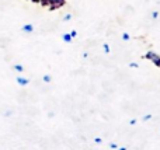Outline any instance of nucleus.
<instances>
[{
    "label": "nucleus",
    "instance_id": "nucleus-1",
    "mask_svg": "<svg viewBox=\"0 0 160 150\" xmlns=\"http://www.w3.org/2000/svg\"><path fill=\"white\" fill-rule=\"evenodd\" d=\"M42 6H48L49 10H56L59 7H63L66 0H39Z\"/></svg>",
    "mask_w": 160,
    "mask_h": 150
},
{
    "label": "nucleus",
    "instance_id": "nucleus-2",
    "mask_svg": "<svg viewBox=\"0 0 160 150\" xmlns=\"http://www.w3.org/2000/svg\"><path fill=\"white\" fill-rule=\"evenodd\" d=\"M145 59H148V60H152L153 63L156 65V66L160 67V56L158 55V53L149 51V52H146V55H145Z\"/></svg>",
    "mask_w": 160,
    "mask_h": 150
},
{
    "label": "nucleus",
    "instance_id": "nucleus-3",
    "mask_svg": "<svg viewBox=\"0 0 160 150\" xmlns=\"http://www.w3.org/2000/svg\"><path fill=\"white\" fill-rule=\"evenodd\" d=\"M17 83H18L20 86H27V84L30 83V80H28V79H25V77L18 76V77H17Z\"/></svg>",
    "mask_w": 160,
    "mask_h": 150
},
{
    "label": "nucleus",
    "instance_id": "nucleus-4",
    "mask_svg": "<svg viewBox=\"0 0 160 150\" xmlns=\"http://www.w3.org/2000/svg\"><path fill=\"white\" fill-rule=\"evenodd\" d=\"M24 32H32L34 31V25L32 24H25V25H22V28H21Z\"/></svg>",
    "mask_w": 160,
    "mask_h": 150
},
{
    "label": "nucleus",
    "instance_id": "nucleus-5",
    "mask_svg": "<svg viewBox=\"0 0 160 150\" xmlns=\"http://www.w3.org/2000/svg\"><path fill=\"white\" fill-rule=\"evenodd\" d=\"M62 39H63L65 42H68V44H69V42H72V35H70V34H63V35H62Z\"/></svg>",
    "mask_w": 160,
    "mask_h": 150
},
{
    "label": "nucleus",
    "instance_id": "nucleus-6",
    "mask_svg": "<svg viewBox=\"0 0 160 150\" xmlns=\"http://www.w3.org/2000/svg\"><path fill=\"white\" fill-rule=\"evenodd\" d=\"M14 70L18 72V73H21V72H24V67H22L21 65H14Z\"/></svg>",
    "mask_w": 160,
    "mask_h": 150
},
{
    "label": "nucleus",
    "instance_id": "nucleus-7",
    "mask_svg": "<svg viewBox=\"0 0 160 150\" xmlns=\"http://www.w3.org/2000/svg\"><path fill=\"white\" fill-rule=\"evenodd\" d=\"M102 49H104V52L105 53H108V52H110V45H108V44H104V45H102Z\"/></svg>",
    "mask_w": 160,
    "mask_h": 150
},
{
    "label": "nucleus",
    "instance_id": "nucleus-8",
    "mask_svg": "<svg viewBox=\"0 0 160 150\" xmlns=\"http://www.w3.org/2000/svg\"><path fill=\"white\" fill-rule=\"evenodd\" d=\"M42 79H44V81H45V83H51V76H49V75H45Z\"/></svg>",
    "mask_w": 160,
    "mask_h": 150
},
{
    "label": "nucleus",
    "instance_id": "nucleus-9",
    "mask_svg": "<svg viewBox=\"0 0 160 150\" xmlns=\"http://www.w3.org/2000/svg\"><path fill=\"white\" fill-rule=\"evenodd\" d=\"M70 20H72V14H66L63 17V21H70Z\"/></svg>",
    "mask_w": 160,
    "mask_h": 150
},
{
    "label": "nucleus",
    "instance_id": "nucleus-10",
    "mask_svg": "<svg viewBox=\"0 0 160 150\" xmlns=\"http://www.w3.org/2000/svg\"><path fill=\"white\" fill-rule=\"evenodd\" d=\"M122 39H124V41H128V39H129V34L124 32V34H122Z\"/></svg>",
    "mask_w": 160,
    "mask_h": 150
},
{
    "label": "nucleus",
    "instance_id": "nucleus-11",
    "mask_svg": "<svg viewBox=\"0 0 160 150\" xmlns=\"http://www.w3.org/2000/svg\"><path fill=\"white\" fill-rule=\"evenodd\" d=\"M158 17H159V11H153V13H152V18H158Z\"/></svg>",
    "mask_w": 160,
    "mask_h": 150
},
{
    "label": "nucleus",
    "instance_id": "nucleus-12",
    "mask_svg": "<svg viewBox=\"0 0 160 150\" xmlns=\"http://www.w3.org/2000/svg\"><path fill=\"white\" fill-rule=\"evenodd\" d=\"M149 119H152V115L150 114H148V115H145L143 117V121H149Z\"/></svg>",
    "mask_w": 160,
    "mask_h": 150
},
{
    "label": "nucleus",
    "instance_id": "nucleus-13",
    "mask_svg": "<svg viewBox=\"0 0 160 150\" xmlns=\"http://www.w3.org/2000/svg\"><path fill=\"white\" fill-rule=\"evenodd\" d=\"M69 34H70V35H72V38H75V36H76V35H78V32H76V31H75V30H73V31H70V32H69Z\"/></svg>",
    "mask_w": 160,
    "mask_h": 150
},
{
    "label": "nucleus",
    "instance_id": "nucleus-14",
    "mask_svg": "<svg viewBox=\"0 0 160 150\" xmlns=\"http://www.w3.org/2000/svg\"><path fill=\"white\" fill-rule=\"evenodd\" d=\"M110 148L111 149H118V146H117L115 143H110Z\"/></svg>",
    "mask_w": 160,
    "mask_h": 150
},
{
    "label": "nucleus",
    "instance_id": "nucleus-15",
    "mask_svg": "<svg viewBox=\"0 0 160 150\" xmlns=\"http://www.w3.org/2000/svg\"><path fill=\"white\" fill-rule=\"evenodd\" d=\"M129 66H131V67H139V65H138V63H135V62H132V63H131Z\"/></svg>",
    "mask_w": 160,
    "mask_h": 150
},
{
    "label": "nucleus",
    "instance_id": "nucleus-16",
    "mask_svg": "<svg viewBox=\"0 0 160 150\" xmlns=\"http://www.w3.org/2000/svg\"><path fill=\"white\" fill-rule=\"evenodd\" d=\"M94 140H96V143H101V138H96Z\"/></svg>",
    "mask_w": 160,
    "mask_h": 150
},
{
    "label": "nucleus",
    "instance_id": "nucleus-17",
    "mask_svg": "<svg viewBox=\"0 0 160 150\" xmlns=\"http://www.w3.org/2000/svg\"><path fill=\"white\" fill-rule=\"evenodd\" d=\"M31 2H35V3H38V2H39V0H31Z\"/></svg>",
    "mask_w": 160,
    "mask_h": 150
}]
</instances>
